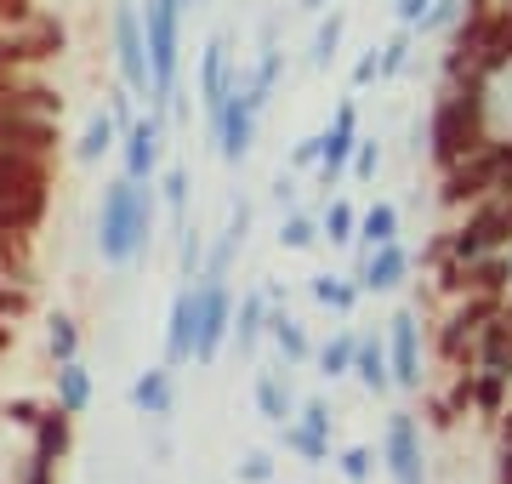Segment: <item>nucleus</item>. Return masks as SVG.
<instances>
[{
    "label": "nucleus",
    "instance_id": "f257e3e1",
    "mask_svg": "<svg viewBox=\"0 0 512 484\" xmlns=\"http://www.w3.org/2000/svg\"><path fill=\"white\" fill-rule=\"evenodd\" d=\"M148 240H154V188L131 183V177L109 183L103 188V211H97V251H103V262L131 268L148 251Z\"/></svg>",
    "mask_w": 512,
    "mask_h": 484
},
{
    "label": "nucleus",
    "instance_id": "f03ea898",
    "mask_svg": "<svg viewBox=\"0 0 512 484\" xmlns=\"http://www.w3.org/2000/svg\"><path fill=\"white\" fill-rule=\"evenodd\" d=\"M177 23H183V0H148V12H143L148 103L160 114L177 103Z\"/></svg>",
    "mask_w": 512,
    "mask_h": 484
},
{
    "label": "nucleus",
    "instance_id": "7ed1b4c3",
    "mask_svg": "<svg viewBox=\"0 0 512 484\" xmlns=\"http://www.w3.org/2000/svg\"><path fill=\"white\" fill-rule=\"evenodd\" d=\"M478 143H484V75H467V92L444 97L439 120H433V160L450 171Z\"/></svg>",
    "mask_w": 512,
    "mask_h": 484
},
{
    "label": "nucleus",
    "instance_id": "20e7f679",
    "mask_svg": "<svg viewBox=\"0 0 512 484\" xmlns=\"http://www.w3.org/2000/svg\"><path fill=\"white\" fill-rule=\"evenodd\" d=\"M200 308H194V365H211L217 348L228 342V319H234V291L228 280H200Z\"/></svg>",
    "mask_w": 512,
    "mask_h": 484
},
{
    "label": "nucleus",
    "instance_id": "39448f33",
    "mask_svg": "<svg viewBox=\"0 0 512 484\" xmlns=\"http://www.w3.org/2000/svg\"><path fill=\"white\" fill-rule=\"evenodd\" d=\"M114 57H120V80L131 97H148V52H143V12L120 0L114 6Z\"/></svg>",
    "mask_w": 512,
    "mask_h": 484
},
{
    "label": "nucleus",
    "instance_id": "423d86ee",
    "mask_svg": "<svg viewBox=\"0 0 512 484\" xmlns=\"http://www.w3.org/2000/svg\"><path fill=\"white\" fill-rule=\"evenodd\" d=\"M256 103L251 97H245V86H239V75H234V92L222 97V109L211 114V120H217V143H222V160H228V166H239V160H245V154H251V131H256Z\"/></svg>",
    "mask_w": 512,
    "mask_h": 484
},
{
    "label": "nucleus",
    "instance_id": "0eeeda50",
    "mask_svg": "<svg viewBox=\"0 0 512 484\" xmlns=\"http://www.w3.org/2000/svg\"><path fill=\"white\" fill-rule=\"evenodd\" d=\"M387 371L399 388L416 393L421 388V325H416V308H399L387 319Z\"/></svg>",
    "mask_w": 512,
    "mask_h": 484
},
{
    "label": "nucleus",
    "instance_id": "6e6552de",
    "mask_svg": "<svg viewBox=\"0 0 512 484\" xmlns=\"http://www.w3.org/2000/svg\"><path fill=\"white\" fill-rule=\"evenodd\" d=\"M382 456H387L393 484H427V467H421V439H416V416H410V410H393V416H387Z\"/></svg>",
    "mask_w": 512,
    "mask_h": 484
},
{
    "label": "nucleus",
    "instance_id": "1a4fd4ad",
    "mask_svg": "<svg viewBox=\"0 0 512 484\" xmlns=\"http://www.w3.org/2000/svg\"><path fill=\"white\" fill-rule=\"evenodd\" d=\"M0 143H6V149H23V154H52L57 120H46V114H35V109H23V103H6V97H0Z\"/></svg>",
    "mask_w": 512,
    "mask_h": 484
},
{
    "label": "nucleus",
    "instance_id": "9d476101",
    "mask_svg": "<svg viewBox=\"0 0 512 484\" xmlns=\"http://www.w3.org/2000/svg\"><path fill=\"white\" fill-rule=\"evenodd\" d=\"M353 143H359V109H353V103H342V109H336V120H330V131L319 137V183H325V188H336V177L348 171Z\"/></svg>",
    "mask_w": 512,
    "mask_h": 484
},
{
    "label": "nucleus",
    "instance_id": "9b49d317",
    "mask_svg": "<svg viewBox=\"0 0 512 484\" xmlns=\"http://www.w3.org/2000/svg\"><path fill=\"white\" fill-rule=\"evenodd\" d=\"M160 143H165V114L160 109H148V120H131L126 126V177L131 183H148V177H154Z\"/></svg>",
    "mask_w": 512,
    "mask_h": 484
},
{
    "label": "nucleus",
    "instance_id": "f8f14e48",
    "mask_svg": "<svg viewBox=\"0 0 512 484\" xmlns=\"http://www.w3.org/2000/svg\"><path fill=\"white\" fill-rule=\"evenodd\" d=\"M194 308H200V291L183 285L177 302H171V319H165V365L171 371H183L188 359H194Z\"/></svg>",
    "mask_w": 512,
    "mask_h": 484
},
{
    "label": "nucleus",
    "instance_id": "ddd939ff",
    "mask_svg": "<svg viewBox=\"0 0 512 484\" xmlns=\"http://www.w3.org/2000/svg\"><path fill=\"white\" fill-rule=\"evenodd\" d=\"M490 314H501V297H478V291H473L467 308H456V314L444 319V336H439L444 359H461V348H473V336L484 331V319H490Z\"/></svg>",
    "mask_w": 512,
    "mask_h": 484
},
{
    "label": "nucleus",
    "instance_id": "4468645a",
    "mask_svg": "<svg viewBox=\"0 0 512 484\" xmlns=\"http://www.w3.org/2000/svg\"><path fill=\"white\" fill-rule=\"evenodd\" d=\"M46 217V188H0V234L29 240Z\"/></svg>",
    "mask_w": 512,
    "mask_h": 484
},
{
    "label": "nucleus",
    "instance_id": "2eb2a0df",
    "mask_svg": "<svg viewBox=\"0 0 512 484\" xmlns=\"http://www.w3.org/2000/svg\"><path fill=\"white\" fill-rule=\"evenodd\" d=\"M404 274H410V251H404V245H376V251H365V262H359V291H393V285L404 280Z\"/></svg>",
    "mask_w": 512,
    "mask_h": 484
},
{
    "label": "nucleus",
    "instance_id": "dca6fc26",
    "mask_svg": "<svg viewBox=\"0 0 512 484\" xmlns=\"http://www.w3.org/2000/svg\"><path fill=\"white\" fill-rule=\"evenodd\" d=\"M228 92H234V69H228V35H217L211 46H205V63H200V103H205V114H217Z\"/></svg>",
    "mask_w": 512,
    "mask_h": 484
},
{
    "label": "nucleus",
    "instance_id": "f3484780",
    "mask_svg": "<svg viewBox=\"0 0 512 484\" xmlns=\"http://www.w3.org/2000/svg\"><path fill=\"white\" fill-rule=\"evenodd\" d=\"M478 371H495L512 382V314H490L478 331Z\"/></svg>",
    "mask_w": 512,
    "mask_h": 484
},
{
    "label": "nucleus",
    "instance_id": "a211bd4d",
    "mask_svg": "<svg viewBox=\"0 0 512 484\" xmlns=\"http://www.w3.org/2000/svg\"><path fill=\"white\" fill-rule=\"evenodd\" d=\"M0 188H52V166L46 154H23L0 143Z\"/></svg>",
    "mask_w": 512,
    "mask_h": 484
},
{
    "label": "nucleus",
    "instance_id": "6ab92c4d",
    "mask_svg": "<svg viewBox=\"0 0 512 484\" xmlns=\"http://www.w3.org/2000/svg\"><path fill=\"white\" fill-rule=\"evenodd\" d=\"M69 410H40V422L29 433H35V456H29V462H52L57 467V456H69Z\"/></svg>",
    "mask_w": 512,
    "mask_h": 484
},
{
    "label": "nucleus",
    "instance_id": "aec40b11",
    "mask_svg": "<svg viewBox=\"0 0 512 484\" xmlns=\"http://www.w3.org/2000/svg\"><path fill=\"white\" fill-rule=\"evenodd\" d=\"M131 405L143 410V416H171V405H177V393H171V365H154V371L137 376V382H131Z\"/></svg>",
    "mask_w": 512,
    "mask_h": 484
},
{
    "label": "nucleus",
    "instance_id": "412c9836",
    "mask_svg": "<svg viewBox=\"0 0 512 484\" xmlns=\"http://www.w3.org/2000/svg\"><path fill=\"white\" fill-rule=\"evenodd\" d=\"M245 228H251V205L239 200V205H234V217H228V228H222L217 251L205 257V274H200V280H228V262H234V251L245 245Z\"/></svg>",
    "mask_w": 512,
    "mask_h": 484
},
{
    "label": "nucleus",
    "instance_id": "4be33fe9",
    "mask_svg": "<svg viewBox=\"0 0 512 484\" xmlns=\"http://www.w3.org/2000/svg\"><path fill=\"white\" fill-rule=\"evenodd\" d=\"M353 371H359V382H365L370 393H387V388H393V371H387L382 336H359V342H353Z\"/></svg>",
    "mask_w": 512,
    "mask_h": 484
},
{
    "label": "nucleus",
    "instance_id": "5701e85b",
    "mask_svg": "<svg viewBox=\"0 0 512 484\" xmlns=\"http://www.w3.org/2000/svg\"><path fill=\"white\" fill-rule=\"evenodd\" d=\"M512 280V262L507 257H467V280H461V291H478V297H501Z\"/></svg>",
    "mask_w": 512,
    "mask_h": 484
},
{
    "label": "nucleus",
    "instance_id": "b1692460",
    "mask_svg": "<svg viewBox=\"0 0 512 484\" xmlns=\"http://www.w3.org/2000/svg\"><path fill=\"white\" fill-rule=\"evenodd\" d=\"M262 331H268V297H262V291H251V297H239V314L228 319V336L239 342V354H251Z\"/></svg>",
    "mask_w": 512,
    "mask_h": 484
},
{
    "label": "nucleus",
    "instance_id": "393cba45",
    "mask_svg": "<svg viewBox=\"0 0 512 484\" xmlns=\"http://www.w3.org/2000/svg\"><path fill=\"white\" fill-rule=\"evenodd\" d=\"M268 331H274V342H279V354H285V365H302V359H313V342H308V331L296 325L285 308H268Z\"/></svg>",
    "mask_w": 512,
    "mask_h": 484
},
{
    "label": "nucleus",
    "instance_id": "a878e982",
    "mask_svg": "<svg viewBox=\"0 0 512 484\" xmlns=\"http://www.w3.org/2000/svg\"><path fill=\"white\" fill-rule=\"evenodd\" d=\"M86 405H92V376L80 371L74 359H63V365H57V410L80 416Z\"/></svg>",
    "mask_w": 512,
    "mask_h": 484
},
{
    "label": "nucleus",
    "instance_id": "bb28decb",
    "mask_svg": "<svg viewBox=\"0 0 512 484\" xmlns=\"http://www.w3.org/2000/svg\"><path fill=\"white\" fill-rule=\"evenodd\" d=\"M256 410H262V416H268V422H291V388H285V382H279V371H256Z\"/></svg>",
    "mask_w": 512,
    "mask_h": 484
},
{
    "label": "nucleus",
    "instance_id": "cd10ccee",
    "mask_svg": "<svg viewBox=\"0 0 512 484\" xmlns=\"http://www.w3.org/2000/svg\"><path fill=\"white\" fill-rule=\"evenodd\" d=\"M467 382H473V410L495 422V416L507 410V376H495V371H478V376H467Z\"/></svg>",
    "mask_w": 512,
    "mask_h": 484
},
{
    "label": "nucleus",
    "instance_id": "c85d7f7f",
    "mask_svg": "<svg viewBox=\"0 0 512 484\" xmlns=\"http://www.w3.org/2000/svg\"><path fill=\"white\" fill-rule=\"evenodd\" d=\"M114 137H120V131H114L109 114H92V126H86V137H80L74 160H80V166H97V160H103V154L114 149Z\"/></svg>",
    "mask_w": 512,
    "mask_h": 484
},
{
    "label": "nucleus",
    "instance_id": "c756f323",
    "mask_svg": "<svg viewBox=\"0 0 512 484\" xmlns=\"http://www.w3.org/2000/svg\"><path fill=\"white\" fill-rule=\"evenodd\" d=\"M313 297L325 302L330 314H353V302H359V285L342 280V274H313Z\"/></svg>",
    "mask_w": 512,
    "mask_h": 484
},
{
    "label": "nucleus",
    "instance_id": "7c9ffc66",
    "mask_svg": "<svg viewBox=\"0 0 512 484\" xmlns=\"http://www.w3.org/2000/svg\"><path fill=\"white\" fill-rule=\"evenodd\" d=\"M410 46H416V29H399V35H387L376 46V80H393L410 63Z\"/></svg>",
    "mask_w": 512,
    "mask_h": 484
},
{
    "label": "nucleus",
    "instance_id": "2f4dec72",
    "mask_svg": "<svg viewBox=\"0 0 512 484\" xmlns=\"http://www.w3.org/2000/svg\"><path fill=\"white\" fill-rule=\"evenodd\" d=\"M279 433H285V450H296L302 462H330V439L325 433L302 428V422H279Z\"/></svg>",
    "mask_w": 512,
    "mask_h": 484
},
{
    "label": "nucleus",
    "instance_id": "473e14b6",
    "mask_svg": "<svg viewBox=\"0 0 512 484\" xmlns=\"http://www.w3.org/2000/svg\"><path fill=\"white\" fill-rule=\"evenodd\" d=\"M393 234H399V211H393V205H370L365 217H359V240H365V251L387 245Z\"/></svg>",
    "mask_w": 512,
    "mask_h": 484
},
{
    "label": "nucleus",
    "instance_id": "72a5a7b5",
    "mask_svg": "<svg viewBox=\"0 0 512 484\" xmlns=\"http://www.w3.org/2000/svg\"><path fill=\"white\" fill-rule=\"evenodd\" d=\"M46 348H52L57 365L74 359V354H80V325H74L69 314H52V325H46Z\"/></svg>",
    "mask_w": 512,
    "mask_h": 484
},
{
    "label": "nucleus",
    "instance_id": "f704fd0d",
    "mask_svg": "<svg viewBox=\"0 0 512 484\" xmlns=\"http://www.w3.org/2000/svg\"><path fill=\"white\" fill-rule=\"evenodd\" d=\"M336 46H342V12H330V18L319 23V35H313L308 63H313V69H330V63H336Z\"/></svg>",
    "mask_w": 512,
    "mask_h": 484
},
{
    "label": "nucleus",
    "instance_id": "c9c22d12",
    "mask_svg": "<svg viewBox=\"0 0 512 484\" xmlns=\"http://www.w3.org/2000/svg\"><path fill=\"white\" fill-rule=\"evenodd\" d=\"M353 342H359L353 331L330 336L325 348H319V371H325V376H348V371H353Z\"/></svg>",
    "mask_w": 512,
    "mask_h": 484
},
{
    "label": "nucleus",
    "instance_id": "e433bc0d",
    "mask_svg": "<svg viewBox=\"0 0 512 484\" xmlns=\"http://www.w3.org/2000/svg\"><path fill=\"white\" fill-rule=\"evenodd\" d=\"M461 6H467V0H427V12L416 18V29H421V35H439V29H456Z\"/></svg>",
    "mask_w": 512,
    "mask_h": 484
},
{
    "label": "nucleus",
    "instance_id": "4c0bfd02",
    "mask_svg": "<svg viewBox=\"0 0 512 484\" xmlns=\"http://www.w3.org/2000/svg\"><path fill=\"white\" fill-rule=\"evenodd\" d=\"M353 228H359L353 205H348V200H330V205H325V234H330V245H348Z\"/></svg>",
    "mask_w": 512,
    "mask_h": 484
},
{
    "label": "nucleus",
    "instance_id": "58836bf2",
    "mask_svg": "<svg viewBox=\"0 0 512 484\" xmlns=\"http://www.w3.org/2000/svg\"><path fill=\"white\" fill-rule=\"evenodd\" d=\"M165 205H171V217H177V228H183L188 223V171L183 166H171V171H165Z\"/></svg>",
    "mask_w": 512,
    "mask_h": 484
},
{
    "label": "nucleus",
    "instance_id": "ea45409f",
    "mask_svg": "<svg viewBox=\"0 0 512 484\" xmlns=\"http://www.w3.org/2000/svg\"><path fill=\"white\" fill-rule=\"evenodd\" d=\"M336 462H342V479H348V484H365L370 467H376V450H370V445H348Z\"/></svg>",
    "mask_w": 512,
    "mask_h": 484
},
{
    "label": "nucleus",
    "instance_id": "a19ab883",
    "mask_svg": "<svg viewBox=\"0 0 512 484\" xmlns=\"http://www.w3.org/2000/svg\"><path fill=\"white\" fill-rule=\"evenodd\" d=\"M313 240H319V228H313L308 217H285V223H279V245H285V251H308Z\"/></svg>",
    "mask_w": 512,
    "mask_h": 484
},
{
    "label": "nucleus",
    "instance_id": "79ce46f5",
    "mask_svg": "<svg viewBox=\"0 0 512 484\" xmlns=\"http://www.w3.org/2000/svg\"><path fill=\"white\" fill-rule=\"evenodd\" d=\"M239 479L245 484H268L274 479V456H268V450H251V456L239 462Z\"/></svg>",
    "mask_w": 512,
    "mask_h": 484
},
{
    "label": "nucleus",
    "instance_id": "37998d69",
    "mask_svg": "<svg viewBox=\"0 0 512 484\" xmlns=\"http://www.w3.org/2000/svg\"><path fill=\"white\" fill-rule=\"evenodd\" d=\"M353 171H359V177H376V166H382V149H376V143H353Z\"/></svg>",
    "mask_w": 512,
    "mask_h": 484
},
{
    "label": "nucleus",
    "instance_id": "c03bdc74",
    "mask_svg": "<svg viewBox=\"0 0 512 484\" xmlns=\"http://www.w3.org/2000/svg\"><path fill=\"white\" fill-rule=\"evenodd\" d=\"M302 428H313V433H325L330 439V405L325 399H308V405H302Z\"/></svg>",
    "mask_w": 512,
    "mask_h": 484
},
{
    "label": "nucleus",
    "instance_id": "a18cd8bd",
    "mask_svg": "<svg viewBox=\"0 0 512 484\" xmlns=\"http://www.w3.org/2000/svg\"><path fill=\"white\" fill-rule=\"evenodd\" d=\"M6 422H18V428H35V422H40V405H35V399H12V405H6Z\"/></svg>",
    "mask_w": 512,
    "mask_h": 484
},
{
    "label": "nucleus",
    "instance_id": "49530a36",
    "mask_svg": "<svg viewBox=\"0 0 512 484\" xmlns=\"http://www.w3.org/2000/svg\"><path fill=\"white\" fill-rule=\"evenodd\" d=\"M109 120H114V131L131 126V92H126V86H120V92H109Z\"/></svg>",
    "mask_w": 512,
    "mask_h": 484
},
{
    "label": "nucleus",
    "instance_id": "de8ad7c7",
    "mask_svg": "<svg viewBox=\"0 0 512 484\" xmlns=\"http://www.w3.org/2000/svg\"><path fill=\"white\" fill-rule=\"evenodd\" d=\"M393 12H399V23H404V29H416V18L427 12V0H393Z\"/></svg>",
    "mask_w": 512,
    "mask_h": 484
},
{
    "label": "nucleus",
    "instance_id": "09e8293b",
    "mask_svg": "<svg viewBox=\"0 0 512 484\" xmlns=\"http://www.w3.org/2000/svg\"><path fill=\"white\" fill-rule=\"evenodd\" d=\"M370 80H376V46H370V52L359 57V69H353V86H359V92H365Z\"/></svg>",
    "mask_w": 512,
    "mask_h": 484
},
{
    "label": "nucleus",
    "instance_id": "8fccbe9b",
    "mask_svg": "<svg viewBox=\"0 0 512 484\" xmlns=\"http://www.w3.org/2000/svg\"><path fill=\"white\" fill-rule=\"evenodd\" d=\"M427 416H433V428H450V422H456L450 399H427Z\"/></svg>",
    "mask_w": 512,
    "mask_h": 484
},
{
    "label": "nucleus",
    "instance_id": "3c124183",
    "mask_svg": "<svg viewBox=\"0 0 512 484\" xmlns=\"http://www.w3.org/2000/svg\"><path fill=\"white\" fill-rule=\"evenodd\" d=\"M291 166H319V137H308V143H296Z\"/></svg>",
    "mask_w": 512,
    "mask_h": 484
},
{
    "label": "nucleus",
    "instance_id": "603ef678",
    "mask_svg": "<svg viewBox=\"0 0 512 484\" xmlns=\"http://www.w3.org/2000/svg\"><path fill=\"white\" fill-rule=\"evenodd\" d=\"M501 484H512V445H507V456H501Z\"/></svg>",
    "mask_w": 512,
    "mask_h": 484
},
{
    "label": "nucleus",
    "instance_id": "864d4df0",
    "mask_svg": "<svg viewBox=\"0 0 512 484\" xmlns=\"http://www.w3.org/2000/svg\"><path fill=\"white\" fill-rule=\"evenodd\" d=\"M501 439L512 445V410H501Z\"/></svg>",
    "mask_w": 512,
    "mask_h": 484
},
{
    "label": "nucleus",
    "instance_id": "5fc2aeb1",
    "mask_svg": "<svg viewBox=\"0 0 512 484\" xmlns=\"http://www.w3.org/2000/svg\"><path fill=\"white\" fill-rule=\"evenodd\" d=\"M6 342H12V319H0V354H6Z\"/></svg>",
    "mask_w": 512,
    "mask_h": 484
},
{
    "label": "nucleus",
    "instance_id": "6e6d98bb",
    "mask_svg": "<svg viewBox=\"0 0 512 484\" xmlns=\"http://www.w3.org/2000/svg\"><path fill=\"white\" fill-rule=\"evenodd\" d=\"M296 6H308V12H319V6H325V0H296Z\"/></svg>",
    "mask_w": 512,
    "mask_h": 484
},
{
    "label": "nucleus",
    "instance_id": "4d7b16f0",
    "mask_svg": "<svg viewBox=\"0 0 512 484\" xmlns=\"http://www.w3.org/2000/svg\"><path fill=\"white\" fill-rule=\"evenodd\" d=\"M183 6H205V0H183Z\"/></svg>",
    "mask_w": 512,
    "mask_h": 484
},
{
    "label": "nucleus",
    "instance_id": "13d9d810",
    "mask_svg": "<svg viewBox=\"0 0 512 484\" xmlns=\"http://www.w3.org/2000/svg\"><path fill=\"white\" fill-rule=\"evenodd\" d=\"M507 262H512V257H507Z\"/></svg>",
    "mask_w": 512,
    "mask_h": 484
}]
</instances>
